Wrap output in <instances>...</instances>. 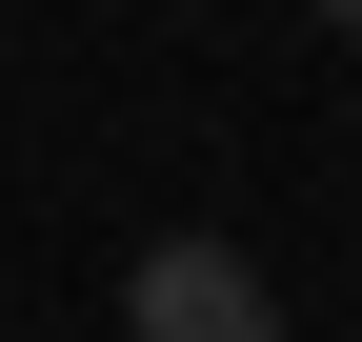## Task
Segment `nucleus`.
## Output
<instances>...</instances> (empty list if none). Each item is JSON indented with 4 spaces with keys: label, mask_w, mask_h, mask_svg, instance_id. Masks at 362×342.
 Returning a JSON list of instances; mask_svg holds the SVG:
<instances>
[{
    "label": "nucleus",
    "mask_w": 362,
    "mask_h": 342,
    "mask_svg": "<svg viewBox=\"0 0 362 342\" xmlns=\"http://www.w3.org/2000/svg\"><path fill=\"white\" fill-rule=\"evenodd\" d=\"M121 342H282V282L242 242H141L121 262Z\"/></svg>",
    "instance_id": "1"
}]
</instances>
